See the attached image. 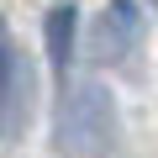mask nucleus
I'll return each instance as SVG.
<instances>
[{"mask_svg": "<svg viewBox=\"0 0 158 158\" xmlns=\"http://www.w3.org/2000/svg\"><path fill=\"white\" fill-rule=\"evenodd\" d=\"M111 16H116L127 32H137V37H142V11H137V0H111Z\"/></svg>", "mask_w": 158, "mask_h": 158, "instance_id": "obj_5", "label": "nucleus"}, {"mask_svg": "<svg viewBox=\"0 0 158 158\" xmlns=\"http://www.w3.org/2000/svg\"><path fill=\"white\" fill-rule=\"evenodd\" d=\"M74 37H79V6H74V0H53L48 16H42V48H48L53 74H69V63H74Z\"/></svg>", "mask_w": 158, "mask_h": 158, "instance_id": "obj_3", "label": "nucleus"}, {"mask_svg": "<svg viewBox=\"0 0 158 158\" xmlns=\"http://www.w3.org/2000/svg\"><path fill=\"white\" fill-rule=\"evenodd\" d=\"M153 11H158V0H153Z\"/></svg>", "mask_w": 158, "mask_h": 158, "instance_id": "obj_6", "label": "nucleus"}, {"mask_svg": "<svg viewBox=\"0 0 158 158\" xmlns=\"http://www.w3.org/2000/svg\"><path fill=\"white\" fill-rule=\"evenodd\" d=\"M137 42H142V37H137V32H127L116 16H111V21H95V58H100V63H121Z\"/></svg>", "mask_w": 158, "mask_h": 158, "instance_id": "obj_4", "label": "nucleus"}, {"mask_svg": "<svg viewBox=\"0 0 158 158\" xmlns=\"http://www.w3.org/2000/svg\"><path fill=\"white\" fill-rule=\"evenodd\" d=\"M32 116V69L11 37V27L0 21V142H16Z\"/></svg>", "mask_w": 158, "mask_h": 158, "instance_id": "obj_2", "label": "nucleus"}, {"mask_svg": "<svg viewBox=\"0 0 158 158\" xmlns=\"http://www.w3.org/2000/svg\"><path fill=\"white\" fill-rule=\"evenodd\" d=\"M53 153L58 158H111L121 142V111L106 85H69L53 111Z\"/></svg>", "mask_w": 158, "mask_h": 158, "instance_id": "obj_1", "label": "nucleus"}]
</instances>
